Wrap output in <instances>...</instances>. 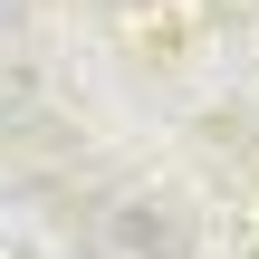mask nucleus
<instances>
[]
</instances>
